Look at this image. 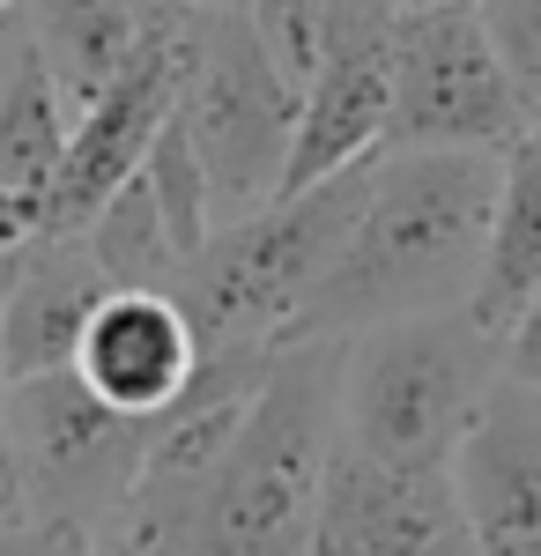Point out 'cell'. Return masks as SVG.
<instances>
[{"mask_svg": "<svg viewBox=\"0 0 541 556\" xmlns=\"http://www.w3.org/2000/svg\"><path fill=\"white\" fill-rule=\"evenodd\" d=\"M201 356H209V342L171 282H126V290H104V304L89 312L83 342H75V371L119 416L156 424L193 386Z\"/></svg>", "mask_w": 541, "mask_h": 556, "instance_id": "10", "label": "cell"}, {"mask_svg": "<svg viewBox=\"0 0 541 556\" xmlns=\"http://www.w3.org/2000/svg\"><path fill=\"white\" fill-rule=\"evenodd\" d=\"M23 45H30V23H23V8H15V15H0V89H8V75H15Z\"/></svg>", "mask_w": 541, "mask_h": 556, "instance_id": "20", "label": "cell"}, {"mask_svg": "<svg viewBox=\"0 0 541 556\" xmlns=\"http://www.w3.org/2000/svg\"><path fill=\"white\" fill-rule=\"evenodd\" d=\"M504 379H519V386H534L541 393V290H534V304L504 327Z\"/></svg>", "mask_w": 541, "mask_h": 556, "instance_id": "19", "label": "cell"}, {"mask_svg": "<svg viewBox=\"0 0 541 556\" xmlns=\"http://www.w3.org/2000/svg\"><path fill=\"white\" fill-rule=\"evenodd\" d=\"M341 453V342H282L209 490L164 534L171 556H312L319 490Z\"/></svg>", "mask_w": 541, "mask_h": 556, "instance_id": "2", "label": "cell"}, {"mask_svg": "<svg viewBox=\"0 0 541 556\" xmlns=\"http://www.w3.org/2000/svg\"><path fill=\"white\" fill-rule=\"evenodd\" d=\"M460 505L482 556H541V393L498 379L453 453Z\"/></svg>", "mask_w": 541, "mask_h": 556, "instance_id": "11", "label": "cell"}, {"mask_svg": "<svg viewBox=\"0 0 541 556\" xmlns=\"http://www.w3.org/2000/svg\"><path fill=\"white\" fill-rule=\"evenodd\" d=\"M372 164L334 172L319 186H297V193H275L267 208L238 215V223H215L209 245L171 275V290L193 312L201 342L209 349H282V342H297V327H304V312L319 298V282H327L349 223L364 208Z\"/></svg>", "mask_w": 541, "mask_h": 556, "instance_id": "3", "label": "cell"}, {"mask_svg": "<svg viewBox=\"0 0 541 556\" xmlns=\"http://www.w3.org/2000/svg\"><path fill=\"white\" fill-rule=\"evenodd\" d=\"M67 134H75V112L60 83L45 75V60L23 45L15 75L0 89V253L45 230L52 186L67 164Z\"/></svg>", "mask_w": 541, "mask_h": 556, "instance_id": "13", "label": "cell"}, {"mask_svg": "<svg viewBox=\"0 0 541 556\" xmlns=\"http://www.w3.org/2000/svg\"><path fill=\"white\" fill-rule=\"evenodd\" d=\"M534 127L527 97L482 23V0L393 8V119L386 149H490Z\"/></svg>", "mask_w": 541, "mask_h": 556, "instance_id": "6", "label": "cell"}, {"mask_svg": "<svg viewBox=\"0 0 541 556\" xmlns=\"http://www.w3.org/2000/svg\"><path fill=\"white\" fill-rule=\"evenodd\" d=\"M156 15H164V0H23L30 52L45 60V75L60 83L67 112H83V104L104 97V83L156 30Z\"/></svg>", "mask_w": 541, "mask_h": 556, "instance_id": "14", "label": "cell"}, {"mask_svg": "<svg viewBox=\"0 0 541 556\" xmlns=\"http://www.w3.org/2000/svg\"><path fill=\"white\" fill-rule=\"evenodd\" d=\"M393 8H430V0H393Z\"/></svg>", "mask_w": 541, "mask_h": 556, "instance_id": "24", "label": "cell"}, {"mask_svg": "<svg viewBox=\"0 0 541 556\" xmlns=\"http://www.w3.org/2000/svg\"><path fill=\"white\" fill-rule=\"evenodd\" d=\"M312 556H482L453 468H408L341 445L319 490Z\"/></svg>", "mask_w": 541, "mask_h": 556, "instance_id": "8", "label": "cell"}, {"mask_svg": "<svg viewBox=\"0 0 541 556\" xmlns=\"http://www.w3.org/2000/svg\"><path fill=\"white\" fill-rule=\"evenodd\" d=\"M386 119H393V0H349L327 60L297 104V149L282 193L386 156Z\"/></svg>", "mask_w": 541, "mask_h": 556, "instance_id": "9", "label": "cell"}, {"mask_svg": "<svg viewBox=\"0 0 541 556\" xmlns=\"http://www.w3.org/2000/svg\"><path fill=\"white\" fill-rule=\"evenodd\" d=\"M104 290H112V275L83 230H38L23 245H8V298H0L8 386L75 364V342H83L89 312L104 304Z\"/></svg>", "mask_w": 541, "mask_h": 556, "instance_id": "12", "label": "cell"}, {"mask_svg": "<svg viewBox=\"0 0 541 556\" xmlns=\"http://www.w3.org/2000/svg\"><path fill=\"white\" fill-rule=\"evenodd\" d=\"M15 8H23V0H0V15H15Z\"/></svg>", "mask_w": 541, "mask_h": 556, "instance_id": "23", "label": "cell"}, {"mask_svg": "<svg viewBox=\"0 0 541 556\" xmlns=\"http://www.w3.org/2000/svg\"><path fill=\"white\" fill-rule=\"evenodd\" d=\"M534 290H541V119L504 149L498 223H490V253H482L467 312L504 342V327L534 304Z\"/></svg>", "mask_w": 541, "mask_h": 556, "instance_id": "15", "label": "cell"}, {"mask_svg": "<svg viewBox=\"0 0 541 556\" xmlns=\"http://www.w3.org/2000/svg\"><path fill=\"white\" fill-rule=\"evenodd\" d=\"M186 8H252V0H186Z\"/></svg>", "mask_w": 541, "mask_h": 556, "instance_id": "22", "label": "cell"}, {"mask_svg": "<svg viewBox=\"0 0 541 556\" xmlns=\"http://www.w3.org/2000/svg\"><path fill=\"white\" fill-rule=\"evenodd\" d=\"M498 172L504 156L490 149H386L297 342L304 334L349 342L386 319L467 304L498 223Z\"/></svg>", "mask_w": 541, "mask_h": 556, "instance_id": "1", "label": "cell"}, {"mask_svg": "<svg viewBox=\"0 0 541 556\" xmlns=\"http://www.w3.org/2000/svg\"><path fill=\"white\" fill-rule=\"evenodd\" d=\"M482 23L498 38L512 83L527 97V112L541 119V0H482Z\"/></svg>", "mask_w": 541, "mask_h": 556, "instance_id": "17", "label": "cell"}, {"mask_svg": "<svg viewBox=\"0 0 541 556\" xmlns=\"http://www.w3.org/2000/svg\"><path fill=\"white\" fill-rule=\"evenodd\" d=\"M186 8V0H178ZM297 83L267 60L246 8H186V75H178V127L209 172L215 223L267 208L290 178L297 149Z\"/></svg>", "mask_w": 541, "mask_h": 556, "instance_id": "5", "label": "cell"}, {"mask_svg": "<svg viewBox=\"0 0 541 556\" xmlns=\"http://www.w3.org/2000/svg\"><path fill=\"white\" fill-rule=\"evenodd\" d=\"M498 379L504 349L467 304L364 327L341 342V445L408 468H453Z\"/></svg>", "mask_w": 541, "mask_h": 556, "instance_id": "4", "label": "cell"}, {"mask_svg": "<svg viewBox=\"0 0 541 556\" xmlns=\"http://www.w3.org/2000/svg\"><path fill=\"white\" fill-rule=\"evenodd\" d=\"M149 430L156 424L119 416L112 401H97L75 364L38 371V379H15L0 393V438L23 460L30 513L75 519V527H97V534L126 527V513H134Z\"/></svg>", "mask_w": 541, "mask_h": 556, "instance_id": "7", "label": "cell"}, {"mask_svg": "<svg viewBox=\"0 0 541 556\" xmlns=\"http://www.w3.org/2000/svg\"><path fill=\"white\" fill-rule=\"evenodd\" d=\"M0 298H8V253H0ZM0 393H8V319H0Z\"/></svg>", "mask_w": 541, "mask_h": 556, "instance_id": "21", "label": "cell"}, {"mask_svg": "<svg viewBox=\"0 0 541 556\" xmlns=\"http://www.w3.org/2000/svg\"><path fill=\"white\" fill-rule=\"evenodd\" d=\"M104 534L97 527H75V519H23L0 534V556H97Z\"/></svg>", "mask_w": 541, "mask_h": 556, "instance_id": "18", "label": "cell"}, {"mask_svg": "<svg viewBox=\"0 0 541 556\" xmlns=\"http://www.w3.org/2000/svg\"><path fill=\"white\" fill-rule=\"evenodd\" d=\"M83 238L97 245L104 275H112V290H126V282H171V275H178V245H171L164 208H156V193H149V178H141V172L89 215Z\"/></svg>", "mask_w": 541, "mask_h": 556, "instance_id": "16", "label": "cell"}]
</instances>
